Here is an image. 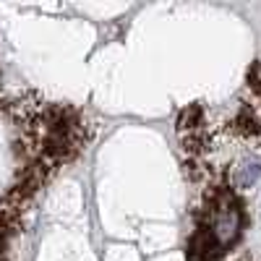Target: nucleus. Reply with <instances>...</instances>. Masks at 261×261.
I'll return each mask as SVG.
<instances>
[{
    "instance_id": "nucleus-3",
    "label": "nucleus",
    "mask_w": 261,
    "mask_h": 261,
    "mask_svg": "<svg viewBox=\"0 0 261 261\" xmlns=\"http://www.w3.org/2000/svg\"><path fill=\"white\" fill-rule=\"evenodd\" d=\"M258 178H261V157L258 154L241 157L230 170V180L235 188H251Z\"/></svg>"
},
{
    "instance_id": "nucleus-1",
    "label": "nucleus",
    "mask_w": 261,
    "mask_h": 261,
    "mask_svg": "<svg viewBox=\"0 0 261 261\" xmlns=\"http://www.w3.org/2000/svg\"><path fill=\"white\" fill-rule=\"evenodd\" d=\"M243 204L230 191H214L209 201V220L206 227L225 248L235 246L243 232Z\"/></svg>"
},
{
    "instance_id": "nucleus-4",
    "label": "nucleus",
    "mask_w": 261,
    "mask_h": 261,
    "mask_svg": "<svg viewBox=\"0 0 261 261\" xmlns=\"http://www.w3.org/2000/svg\"><path fill=\"white\" fill-rule=\"evenodd\" d=\"M232 128L241 136H256V139H261V118L256 115L253 107H243V110L238 113V118L232 120Z\"/></svg>"
},
{
    "instance_id": "nucleus-2",
    "label": "nucleus",
    "mask_w": 261,
    "mask_h": 261,
    "mask_svg": "<svg viewBox=\"0 0 261 261\" xmlns=\"http://www.w3.org/2000/svg\"><path fill=\"white\" fill-rule=\"evenodd\" d=\"M225 251L227 248L212 235L206 222H201L199 230H196L186 243V258L188 261H220L225 256Z\"/></svg>"
}]
</instances>
